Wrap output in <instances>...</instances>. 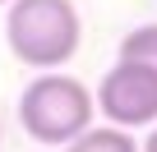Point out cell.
Segmentation results:
<instances>
[{
  "mask_svg": "<svg viewBox=\"0 0 157 152\" xmlns=\"http://www.w3.org/2000/svg\"><path fill=\"white\" fill-rule=\"evenodd\" d=\"M5 42H10L14 60L51 74V69H65L78 55L83 23H78L74 0H10Z\"/></svg>",
  "mask_w": 157,
  "mask_h": 152,
  "instance_id": "6da1fadb",
  "label": "cell"
},
{
  "mask_svg": "<svg viewBox=\"0 0 157 152\" xmlns=\"http://www.w3.org/2000/svg\"><path fill=\"white\" fill-rule=\"evenodd\" d=\"M93 92L65 69H51V74H37V79L23 88L19 97V124L28 138L46 143V147H65L74 143L83 129H93Z\"/></svg>",
  "mask_w": 157,
  "mask_h": 152,
  "instance_id": "7a4b0ae2",
  "label": "cell"
},
{
  "mask_svg": "<svg viewBox=\"0 0 157 152\" xmlns=\"http://www.w3.org/2000/svg\"><path fill=\"white\" fill-rule=\"evenodd\" d=\"M93 106L116 124V129H148L157 124V74L143 65L116 60L93 92Z\"/></svg>",
  "mask_w": 157,
  "mask_h": 152,
  "instance_id": "3957f363",
  "label": "cell"
},
{
  "mask_svg": "<svg viewBox=\"0 0 157 152\" xmlns=\"http://www.w3.org/2000/svg\"><path fill=\"white\" fill-rule=\"evenodd\" d=\"M65 152H139V143H134L129 129L97 124V129H83L74 143H65Z\"/></svg>",
  "mask_w": 157,
  "mask_h": 152,
  "instance_id": "277c9868",
  "label": "cell"
},
{
  "mask_svg": "<svg viewBox=\"0 0 157 152\" xmlns=\"http://www.w3.org/2000/svg\"><path fill=\"white\" fill-rule=\"evenodd\" d=\"M120 60L143 65L148 74H157V23H139V28H129L125 42H120Z\"/></svg>",
  "mask_w": 157,
  "mask_h": 152,
  "instance_id": "5b68a950",
  "label": "cell"
},
{
  "mask_svg": "<svg viewBox=\"0 0 157 152\" xmlns=\"http://www.w3.org/2000/svg\"><path fill=\"white\" fill-rule=\"evenodd\" d=\"M139 152H157V124H152V134H148V143H143Z\"/></svg>",
  "mask_w": 157,
  "mask_h": 152,
  "instance_id": "8992f818",
  "label": "cell"
},
{
  "mask_svg": "<svg viewBox=\"0 0 157 152\" xmlns=\"http://www.w3.org/2000/svg\"><path fill=\"white\" fill-rule=\"evenodd\" d=\"M0 5H10V0H0Z\"/></svg>",
  "mask_w": 157,
  "mask_h": 152,
  "instance_id": "52a82bcc",
  "label": "cell"
}]
</instances>
